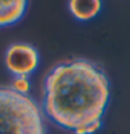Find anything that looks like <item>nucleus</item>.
<instances>
[{
	"label": "nucleus",
	"instance_id": "obj_5",
	"mask_svg": "<svg viewBox=\"0 0 130 134\" xmlns=\"http://www.w3.org/2000/svg\"><path fill=\"white\" fill-rule=\"evenodd\" d=\"M101 2L92 0V2H70L69 8L77 20L80 21H87L91 20L99 13L101 10Z\"/></svg>",
	"mask_w": 130,
	"mask_h": 134
},
{
	"label": "nucleus",
	"instance_id": "obj_1",
	"mask_svg": "<svg viewBox=\"0 0 130 134\" xmlns=\"http://www.w3.org/2000/svg\"><path fill=\"white\" fill-rule=\"evenodd\" d=\"M108 100V77L94 62L85 59L62 62L45 77L44 115L73 134L98 131Z\"/></svg>",
	"mask_w": 130,
	"mask_h": 134
},
{
	"label": "nucleus",
	"instance_id": "obj_2",
	"mask_svg": "<svg viewBox=\"0 0 130 134\" xmlns=\"http://www.w3.org/2000/svg\"><path fill=\"white\" fill-rule=\"evenodd\" d=\"M0 134H46L44 113L28 94L0 87Z\"/></svg>",
	"mask_w": 130,
	"mask_h": 134
},
{
	"label": "nucleus",
	"instance_id": "obj_4",
	"mask_svg": "<svg viewBox=\"0 0 130 134\" xmlns=\"http://www.w3.org/2000/svg\"><path fill=\"white\" fill-rule=\"evenodd\" d=\"M27 2H0V27L13 25L23 18L27 10Z\"/></svg>",
	"mask_w": 130,
	"mask_h": 134
},
{
	"label": "nucleus",
	"instance_id": "obj_3",
	"mask_svg": "<svg viewBox=\"0 0 130 134\" xmlns=\"http://www.w3.org/2000/svg\"><path fill=\"white\" fill-rule=\"evenodd\" d=\"M4 63L7 70L15 78H27L38 67L39 54L32 45L17 42L7 48L4 54Z\"/></svg>",
	"mask_w": 130,
	"mask_h": 134
},
{
	"label": "nucleus",
	"instance_id": "obj_6",
	"mask_svg": "<svg viewBox=\"0 0 130 134\" xmlns=\"http://www.w3.org/2000/svg\"><path fill=\"white\" fill-rule=\"evenodd\" d=\"M11 87L14 88V90H17V91L27 94V91H28V81H27V78H15V81H14V84H13Z\"/></svg>",
	"mask_w": 130,
	"mask_h": 134
}]
</instances>
